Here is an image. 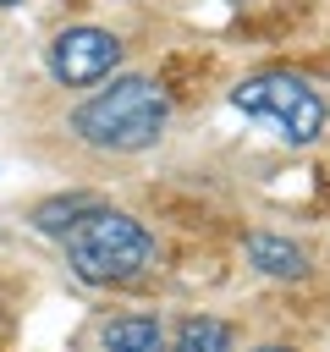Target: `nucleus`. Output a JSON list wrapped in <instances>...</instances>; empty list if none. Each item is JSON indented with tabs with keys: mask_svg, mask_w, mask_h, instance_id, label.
<instances>
[{
	"mask_svg": "<svg viewBox=\"0 0 330 352\" xmlns=\"http://www.w3.org/2000/svg\"><path fill=\"white\" fill-rule=\"evenodd\" d=\"M104 352H165V336L143 314H121L104 324Z\"/></svg>",
	"mask_w": 330,
	"mask_h": 352,
	"instance_id": "obj_7",
	"label": "nucleus"
},
{
	"mask_svg": "<svg viewBox=\"0 0 330 352\" xmlns=\"http://www.w3.org/2000/svg\"><path fill=\"white\" fill-rule=\"evenodd\" d=\"M110 88L88 94L77 110H72V132L99 148V154H138V148H154L165 121H170V94L165 82L143 77V72H116L104 77Z\"/></svg>",
	"mask_w": 330,
	"mask_h": 352,
	"instance_id": "obj_1",
	"label": "nucleus"
},
{
	"mask_svg": "<svg viewBox=\"0 0 330 352\" xmlns=\"http://www.w3.org/2000/svg\"><path fill=\"white\" fill-rule=\"evenodd\" d=\"M99 204H104V198H94V192H55V198H44V204L33 209V226L60 242V236H66L88 209H99Z\"/></svg>",
	"mask_w": 330,
	"mask_h": 352,
	"instance_id": "obj_6",
	"label": "nucleus"
},
{
	"mask_svg": "<svg viewBox=\"0 0 330 352\" xmlns=\"http://www.w3.org/2000/svg\"><path fill=\"white\" fill-rule=\"evenodd\" d=\"M253 352H286V346H253Z\"/></svg>",
	"mask_w": 330,
	"mask_h": 352,
	"instance_id": "obj_9",
	"label": "nucleus"
},
{
	"mask_svg": "<svg viewBox=\"0 0 330 352\" xmlns=\"http://www.w3.org/2000/svg\"><path fill=\"white\" fill-rule=\"evenodd\" d=\"M248 258H253V270L270 275V280H302V275H308L302 242H286V236H270V231H253V236H248Z\"/></svg>",
	"mask_w": 330,
	"mask_h": 352,
	"instance_id": "obj_5",
	"label": "nucleus"
},
{
	"mask_svg": "<svg viewBox=\"0 0 330 352\" xmlns=\"http://www.w3.org/2000/svg\"><path fill=\"white\" fill-rule=\"evenodd\" d=\"M11 6H22V0H0V11H11Z\"/></svg>",
	"mask_w": 330,
	"mask_h": 352,
	"instance_id": "obj_10",
	"label": "nucleus"
},
{
	"mask_svg": "<svg viewBox=\"0 0 330 352\" xmlns=\"http://www.w3.org/2000/svg\"><path fill=\"white\" fill-rule=\"evenodd\" d=\"M165 352H231V324H226V319H209V314L182 319L176 341H170Z\"/></svg>",
	"mask_w": 330,
	"mask_h": 352,
	"instance_id": "obj_8",
	"label": "nucleus"
},
{
	"mask_svg": "<svg viewBox=\"0 0 330 352\" xmlns=\"http://www.w3.org/2000/svg\"><path fill=\"white\" fill-rule=\"evenodd\" d=\"M44 66L60 88H94L104 77H116L121 66V38L110 28H94V22H72L50 38L44 50Z\"/></svg>",
	"mask_w": 330,
	"mask_h": 352,
	"instance_id": "obj_4",
	"label": "nucleus"
},
{
	"mask_svg": "<svg viewBox=\"0 0 330 352\" xmlns=\"http://www.w3.org/2000/svg\"><path fill=\"white\" fill-rule=\"evenodd\" d=\"M60 248H66V264H72V275L82 286H132L160 258L148 226L138 214H126V209H110V204L88 209L60 236Z\"/></svg>",
	"mask_w": 330,
	"mask_h": 352,
	"instance_id": "obj_2",
	"label": "nucleus"
},
{
	"mask_svg": "<svg viewBox=\"0 0 330 352\" xmlns=\"http://www.w3.org/2000/svg\"><path fill=\"white\" fill-rule=\"evenodd\" d=\"M231 110H242L248 121H264L292 148H308L330 126V104L297 72H253V77H242L231 88Z\"/></svg>",
	"mask_w": 330,
	"mask_h": 352,
	"instance_id": "obj_3",
	"label": "nucleus"
}]
</instances>
